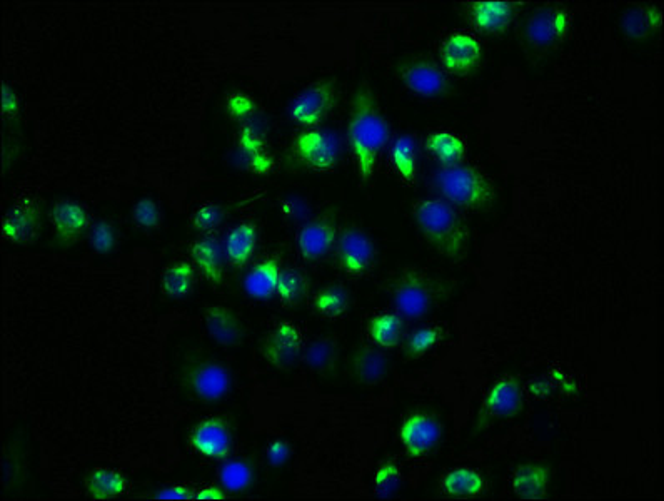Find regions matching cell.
<instances>
[{
  "label": "cell",
  "instance_id": "obj_42",
  "mask_svg": "<svg viewBox=\"0 0 664 501\" xmlns=\"http://www.w3.org/2000/svg\"><path fill=\"white\" fill-rule=\"evenodd\" d=\"M117 236L114 224L107 219H99L91 224L89 243L97 254H109L116 246Z\"/></svg>",
  "mask_w": 664,
  "mask_h": 501
},
{
  "label": "cell",
  "instance_id": "obj_9",
  "mask_svg": "<svg viewBox=\"0 0 664 501\" xmlns=\"http://www.w3.org/2000/svg\"><path fill=\"white\" fill-rule=\"evenodd\" d=\"M396 71L404 87L424 99H443L453 91L446 72L424 57L401 59Z\"/></svg>",
  "mask_w": 664,
  "mask_h": 501
},
{
  "label": "cell",
  "instance_id": "obj_23",
  "mask_svg": "<svg viewBox=\"0 0 664 501\" xmlns=\"http://www.w3.org/2000/svg\"><path fill=\"white\" fill-rule=\"evenodd\" d=\"M551 470L543 463H523L511 475V490L521 500H544L548 496Z\"/></svg>",
  "mask_w": 664,
  "mask_h": 501
},
{
  "label": "cell",
  "instance_id": "obj_27",
  "mask_svg": "<svg viewBox=\"0 0 664 501\" xmlns=\"http://www.w3.org/2000/svg\"><path fill=\"white\" fill-rule=\"evenodd\" d=\"M257 248V224L244 219L229 231L226 238V261L231 268H244Z\"/></svg>",
  "mask_w": 664,
  "mask_h": 501
},
{
  "label": "cell",
  "instance_id": "obj_45",
  "mask_svg": "<svg viewBox=\"0 0 664 501\" xmlns=\"http://www.w3.org/2000/svg\"><path fill=\"white\" fill-rule=\"evenodd\" d=\"M292 446L291 441L284 436H274L266 446L267 463L271 466L286 465L291 460Z\"/></svg>",
  "mask_w": 664,
  "mask_h": 501
},
{
  "label": "cell",
  "instance_id": "obj_24",
  "mask_svg": "<svg viewBox=\"0 0 664 501\" xmlns=\"http://www.w3.org/2000/svg\"><path fill=\"white\" fill-rule=\"evenodd\" d=\"M237 144H239L242 159L252 173L264 176V174H271L274 171V167H276L274 157L271 152L267 151L266 142L262 139L261 132L252 126V121L242 124L239 136H237Z\"/></svg>",
  "mask_w": 664,
  "mask_h": 501
},
{
  "label": "cell",
  "instance_id": "obj_5",
  "mask_svg": "<svg viewBox=\"0 0 664 501\" xmlns=\"http://www.w3.org/2000/svg\"><path fill=\"white\" fill-rule=\"evenodd\" d=\"M436 188L454 208L483 211L494 203V183L478 167L468 164L443 166L436 174Z\"/></svg>",
  "mask_w": 664,
  "mask_h": 501
},
{
  "label": "cell",
  "instance_id": "obj_37",
  "mask_svg": "<svg viewBox=\"0 0 664 501\" xmlns=\"http://www.w3.org/2000/svg\"><path fill=\"white\" fill-rule=\"evenodd\" d=\"M307 289H309V281H307L306 274L297 271V269H284V271H281L276 294L279 301L286 308L296 306L306 296Z\"/></svg>",
  "mask_w": 664,
  "mask_h": 501
},
{
  "label": "cell",
  "instance_id": "obj_25",
  "mask_svg": "<svg viewBox=\"0 0 664 501\" xmlns=\"http://www.w3.org/2000/svg\"><path fill=\"white\" fill-rule=\"evenodd\" d=\"M189 254L192 264L209 283L222 284L224 269H222L221 244L216 234H204L202 238L192 241Z\"/></svg>",
  "mask_w": 664,
  "mask_h": 501
},
{
  "label": "cell",
  "instance_id": "obj_38",
  "mask_svg": "<svg viewBox=\"0 0 664 501\" xmlns=\"http://www.w3.org/2000/svg\"><path fill=\"white\" fill-rule=\"evenodd\" d=\"M403 481L398 460L388 458L381 461L373 473V493L378 498H391Z\"/></svg>",
  "mask_w": 664,
  "mask_h": 501
},
{
  "label": "cell",
  "instance_id": "obj_32",
  "mask_svg": "<svg viewBox=\"0 0 664 501\" xmlns=\"http://www.w3.org/2000/svg\"><path fill=\"white\" fill-rule=\"evenodd\" d=\"M403 331L404 319L398 311L374 314L366 326L369 341L383 350H394L401 341Z\"/></svg>",
  "mask_w": 664,
  "mask_h": 501
},
{
  "label": "cell",
  "instance_id": "obj_26",
  "mask_svg": "<svg viewBox=\"0 0 664 501\" xmlns=\"http://www.w3.org/2000/svg\"><path fill=\"white\" fill-rule=\"evenodd\" d=\"M388 358L383 351L364 346L349 361V376L356 385L376 386L386 378Z\"/></svg>",
  "mask_w": 664,
  "mask_h": 501
},
{
  "label": "cell",
  "instance_id": "obj_4",
  "mask_svg": "<svg viewBox=\"0 0 664 501\" xmlns=\"http://www.w3.org/2000/svg\"><path fill=\"white\" fill-rule=\"evenodd\" d=\"M411 211L424 238L439 254L456 263L468 258V224L453 204L444 199H423L416 201Z\"/></svg>",
  "mask_w": 664,
  "mask_h": 501
},
{
  "label": "cell",
  "instance_id": "obj_13",
  "mask_svg": "<svg viewBox=\"0 0 664 501\" xmlns=\"http://www.w3.org/2000/svg\"><path fill=\"white\" fill-rule=\"evenodd\" d=\"M399 440L411 460H419L436 448L441 440V423L426 411L406 416L399 430Z\"/></svg>",
  "mask_w": 664,
  "mask_h": 501
},
{
  "label": "cell",
  "instance_id": "obj_17",
  "mask_svg": "<svg viewBox=\"0 0 664 501\" xmlns=\"http://www.w3.org/2000/svg\"><path fill=\"white\" fill-rule=\"evenodd\" d=\"M51 223L62 246L76 244L91 229L87 209L74 199H57L51 209Z\"/></svg>",
  "mask_w": 664,
  "mask_h": 501
},
{
  "label": "cell",
  "instance_id": "obj_11",
  "mask_svg": "<svg viewBox=\"0 0 664 501\" xmlns=\"http://www.w3.org/2000/svg\"><path fill=\"white\" fill-rule=\"evenodd\" d=\"M304 346L301 328L291 321H282L264 336L259 351L272 368L289 371L301 360Z\"/></svg>",
  "mask_w": 664,
  "mask_h": 501
},
{
  "label": "cell",
  "instance_id": "obj_35",
  "mask_svg": "<svg viewBox=\"0 0 664 501\" xmlns=\"http://www.w3.org/2000/svg\"><path fill=\"white\" fill-rule=\"evenodd\" d=\"M351 304L348 289L341 286H329L314 294L312 308L317 314L327 319H338L346 314Z\"/></svg>",
  "mask_w": 664,
  "mask_h": 501
},
{
  "label": "cell",
  "instance_id": "obj_7",
  "mask_svg": "<svg viewBox=\"0 0 664 501\" xmlns=\"http://www.w3.org/2000/svg\"><path fill=\"white\" fill-rule=\"evenodd\" d=\"M568 32L569 14L563 7H541L523 22L519 42L531 59H543L563 44Z\"/></svg>",
  "mask_w": 664,
  "mask_h": 501
},
{
  "label": "cell",
  "instance_id": "obj_20",
  "mask_svg": "<svg viewBox=\"0 0 664 501\" xmlns=\"http://www.w3.org/2000/svg\"><path fill=\"white\" fill-rule=\"evenodd\" d=\"M84 491L92 500H114L126 495L131 488V481L116 466L97 465L87 471L86 478L82 480Z\"/></svg>",
  "mask_w": 664,
  "mask_h": 501
},
{
  "label": "cell",
  "instance_id": "obj_16",
  "mask_svg": "<svg viewBox=\"0 0 664 501\" xmlns=\"http://www.w3.org/2000/svg\"><path fill=\"white\" fill-rule=\"evenodd\" d=\"M376 258V248L368 234L358 228L343 231L338 241V264L349 276H363Z\"/></svg>",
  "mask_w": 664,
  "mask_h": 501
},
{
  "label": "cell",
  "instance_id": "obj_10",
  "mask_svg": "<svg viewBox=\"0 0 664 501\" xmlns=\"http://www.w3.org/2000/svg\"><path fill=\"white\" fill-rule=\"evenodd\" d=\"M42 228V201L37 194L22 193L0 223L2 238L14 244H31Z\"/></svg>",
  "mask_w": 664,
  "mask_h": 501
},
{
  "label": "cell",
  "instance_id": "obj_19",
  "mask_svg": "<svg viewBox=\"0 0 664 501\" xmlns=\"http://www.w3.org/2000/svg\"><path fill=\"white\" fill-rule=\"evenodd\" d=\"M338 231L334 219L326 214L306 224L297 234V249L304 261H317L329 254L336 243Z\"/></svg>",
  "mask_w": 664,
  "mask_h": 501
},
{
  "label": "cell",
  "instance_id": "obj_2",
  "mask_svg": "<svg viewBox=\"0 0 664 501\" xmlns=\"http://www.w3.org/2000/svg\"><path fill=\"white\" fill-rule=\"evenodd\" d=\"M348 141L356 173L363 184L368 186L374 179L379 159L389 141L388 122L368 82H361L354 92L349 114Z\"/></svg>",
  "mask_w": 664,
  "mask_h": 501
},
{
  "label": "cell",
  "instance_id": "obj_22",
  "mask_svg": "<svg viewBox=\"0 0 664 501\" xmlns=\"http://www.w3.org/2000/svg\"><path fill=\"white\" fill-rule=\"evenodd\" d=\"M468 21L484 34H503L514 21V7L509 2H471Z\"/></svg>",
  "mask_w": 664,
  "mask_h": 501
},
{
  "label": "cell",
  "instance_id": "obj_33",
  "mask_svg": "<svg viewBox=\"0 0 664 501\" xmlns=\"http://www.w3.org/2000/svg\"><path fill=\"white\" fill-rule=\"evenodd\" d=\"M389 159L401 183L414 186L418 178V144L411 136H401L393 142Z\"/></svg>",
  "mask_w": 664,
  "mask_h": 501
},
{
  "label": "cell",
  "instance_id": "obj_43",
  "mask_svg": "<svg viewBox=\"0 0 664 501\" xmlns=\"http://www.w3.org/2000/svg\"><path fill=\"white\" fill-rule=\"evenodd\" d=\"M226 111L234 121L247 124L256 116L257 104L246 92H231L226 97Z\"/></svg>",
  "mask_w": 664,
  "mask_h": 501
},
{
  "label": "cell",
  "instance_id": "obj_34",
  "mask_svg": "<svg viewBox=\"0 0 664 501\" xmlns=\"http://www.w3.org/2000/svg\"><path fill=\"white\" fill-rule=\"evenodd\" d=\"M196 284V266L186 259H179L176 263L169 264L161 276L162 293L167 298H186L192 293Z\"/></svg>",
  "mask_w": 664,
  "mask_h": 501
},
{
  "label": "cell",
  "instance_id": "obj_31",
  "mask_svg": "<svg viewBox=\"0 0 664 501\" xmlns=\"http://www.w3.org/2000/svg\"><path fill=\"white\" fill-rule=\"evenodd\" d=\"M439 486L448 498H476L486 490V480L473 468H454L441 478Z\"/></svg>",
  "mask_w": 664,
  "mask_h": 501
},
{
  "label": "cell",
  "instance_id": "obj_28",
  "mask_svg": "<svg viewBox=\"0 0 664 501\" xmlns=\"http://www.w3.org/2000/svg\"><path fill=\"white\" fill-rule=\"evenodd\" d=\"M302 358L307 368L319 376H331L338 371L341 346L334 336H319L304 346Z\"/></svg>",
  "mask_w": 664,
  "mask_h": 501
},
{
  "label": "cell",
  "instance_id": "obj_14",
  "mask_svg": "<svg viewBox=\"0 0 664 501\" xmlns=\"http://www.w3.org/2000/svg\"><path fill=\"white\" fill-rule=\"evenodd\" d=\"M481 57V42L466 32H454L446 37L439 51L441 66L451 76L466 77L473 74L478 69Z\"/></svg>",
  "mask_w": 664,
  "mask_h": 501
},
{
  "label": "cell",
  "instance_id": "obj_1",
  "mask_svg": "<svg viewBox=\"0 0 664 501\" xmlns=\"http://www.w3.org/2000/svg\"><path fill=\"white\" fill-rule=\"evenodd\" d=\"M152 264L147 253L112 266L7 259L2 433L31 435L56 500L81 498L77 478L91 466L169 475L184 461L192 406L167 381Z\"/></svg>",
  "mask_w": 664,
  "mask_h": 501
},
{
  "label": "cell",
  "instance_id": "obj_3",
  "mask_svg": "<svg viewBox=\"0 0 664 501\" xmlns=\"http://www.w3.org/2000/svg\"><path fill=\"white\" fill-rule=\"evenodd\" d=\"M384 289L403 318L421 319L451 298L454 283L424 269L403 268L389 276Z\"/></svg>",
  "mask_w": 664,
  "mask_h": 501
},
{
  "label": "cell",
  "instance_id": "obj_12",
  "mask_svg": "<svg viewBox=\"0 0 664 501\" xmlns=\"http://www.w3.org/2000/svg\"><path fill=\"white\" fill-rule=\"evenodd\" d=\"M336 104H338V82L336 79H322L301 92L292 101L289 112L292 121L312 129L326 119Z\"/></svg>",
  "mask_w": 664,
  "mask_h": 501
},
{
  "label": "cell",
  "instance_id": "obj_15",
  "mask_svg": "<svg viewBox=\"0 0 664 501\" xmlns=\"http://www.w3.org/2000/svg\"><path fill=\"white\" fill-rule=\"evenodd\" d=\"M189 448L209 460L224 461L232 451V433L226 420L211 416L189 433Z\"/></svg>",
  "mask_w": 664,
  "mask_h": 501
},
{
  "label": "cell",
  "instance_id": "obj_8",
  "mask_svg": "<svg viewBox=\"0 0 664 501\" xmlns=\"http://www.w3.org/2000/svg\"><path fill=\"white\" fill-rule=\"evenodd\" d=\"M289 156L312 173H331L341 157V139L336 132L306 129L292 137Z\"/></svg>",
  "mask_w": 664,
  "mask_h": 501
},
{
  "label": "cell",
  "instance_id": "obj_47",
  "mask_svg": "<svg viewBox=\"0 0 664 501\" xmlns=\"http://www.w3.org/2000/svg\"><path fill=\"white\" fill-rule=\"evenodd\" d=\"M229 495H227L224 488H219V486H202V488H196L194 490V500L202 501H221L227 500Z\"/></svg>",
  "mask_w": 664,
  "mask_h": 501
},
{
  "label": "cell",
  "instance_id": "obj_39",
  "mask_svg": "<svg viewBox=\"0 0 664 501\" xmlns=\"http://www.w3.org/2000/svg\"><path fill=\"white\" fill-rule=\"evenodd\" d=\"M443 334V328H438V326H424V328L416 329L413 334H409L408 341L404 345V356L409 360L421 358L441 343Z\"/></svg>",
  "mask_w": 664,
  "mask_h": 501
},
{
  "label": "cell",
  "instance_id": "obj_29",
  "mask_svg": "<svg viewBox=\"0 0 664 501\" xmlns=\"http://www.w3.org/2000/svg\"><path fill=\"white\" fill-rule=\"evenodd\" d=\"M281 258L279 256H269L252 266L251 271L247 273L244 279V288L247 294L256 299L271 298L276 294L277 283L281 276Z\"/></svg>",
  "mask_w": 664,
  "mask_h": 501
},
{
  "label": "cell",
  "instance_id": "obj_21",
  "mask_svg": "<svg viewBox=\"0 0 664 501\" xmlns=\"http://www.w3.org/2000/svg\"><path fill=\"white\" fill-rule=\"evenodd\" d=\"M204 324L207 334L212 340L222 346L241 345L246 336V329L234 309L227 308L224 304H211L204 311Z\"/></svg>",
  "mask_w": 664,
  "mask_h": 501
},
{
  "label": "cell",
  "instance_id": "obj_36",
  "mask_svg": "<svg viewBox=\"0 0 664 501\" xmlns=\"http://www.w3.org/2000/svg\"><path fill=\"white\" fill-rule=\"evenodd\" d=\"M661 24V14L651 7H638L624 17L623 29L631 39H646Z\"/></svg>",
  "mask_w": 664,
  "mask_h": 501
},
{
  "label": "cell",
  "instance_id": "obj_18",
  "mask_svg": "<svg viewBox=\"0 0 664 501\" xmlns=\"http://www.w3.org/2000/svg\"><path fill=\"white\" fill-rule=\"evenodd\" d=\"M521 401H523V393H521L518 378H514V376L501 378L489 388L488 393L484 396L479 421L484 425L489 421L509 418L514 413H518Z\"/></svg>",
  "mask_w": 664,
  "mask_h": 501
},
{
  "label": "cell",
  "instance_id": "obj_40",
  "mask_svg": "<svg viewBox=\"0 0 664 501\" xmlns=\"http://www.w3.org/2000/svg\"><path fill=\"white\" fill-rule=\"evenodd\" d=\"M252 478H254V473H252L251 466L241 460L226 461L219 470V481H221L222 488L231 493L247 490L251 486Z\"/></svg>",
  "mask_w": 664,
  "mask_h": 501
},
{
  "label": "cell",
  "instance_id": "obj_6",
  "mask_svg": "<svg viewBox=\"0 0 664 501\" xmlns=\"http://www.w3.org/2000/svg\"><path fill=\"white\" fill-rule=\"evenodd\" d=\"M177 381L187 395L196 400L219 401L231 391V371L221 360L202 351L184 356Z\"/></svg>",
  "mask_w": 664,
  "mask_h": 501
},
{
  "label": "cell",
  "instance_id": "obj_30",
  "mask_svg": "<svg viewBox=\"0 0 664 501\" xmlns=\"http://www.w3.org/2000/svg\"><path fill=\"white\" fill-rule=\"evenodd\" d=\"M424 144H426V151L429 152V156L436 159L443 166L461 164L464 157H466V152H468V144H466L463 137L451 131L429 132Z\"/></svg>",
  "mask_w": 664,
  "mask_h": 501
},
{
  "label": "cell",
  "instance_id": "obj_41",
  "mask_svg": "<svg viewBox=\"0 0 664 501\" xmlns=\"http://www.w3.org/2000/svg\"><path fill=\"white\" fill-rule=\"evenodd\" d=\"M132 219L144 231H156L161 228V209L152 198L137 199L132 206Z\"/></svg>",
  "mask_w": 664,
  "mask_h": 501
},
{
  "label": "cell",
  "instance_id": "obj_46",
  "mask_svg": "<svg viewBox=\"0 0 664 501\" xmlns=\"http://www.w3.org/2000/svg\"><path fill=\"white\" fill-rule=\"evenodd\" d=\"M159 500H194V490L184 485H172L156 495Z\"/></svg>",
  "mask_w": 664,
  "mask_h": 501
},
{
  "label": "cell",
  "instance_id": "obj_44",
  "mask_svg": "<svg viewBox=\"0 0 664 501\" xmlns=\"http://www.w3.org/2000/svg\"><path fill=\"white\" fill-rule=\"evenodd\" d=\"M222 223V209L217 204L206 203L192 214V226L202 234H216Z\"/></svg>",
  "mask_w": 664,
  "mask_h": 501
}]
</instances>
